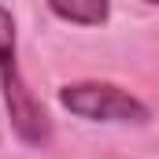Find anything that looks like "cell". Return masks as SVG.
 Listing matches in <instances>:
<instances>
[{
  "mask_svg": "<svg viewBox=\"0 0 159 159\" xmlns=\"http://www.w3.org/2000/svg\"><path fill=\"white\" fill-rule=\"evenodd\" d=\"M0 93H4V107L11 115V129L19 133V141H26L34 148L48 144L52 141V119H48L44 104L30 93V85L22 81L15 19L4 4H0Z\"/></svg>",
  "mask_w": 159,
  "mask_h": 159,
  "instance_id": "6da1fadb",
  "label": "cell"
},
{
  "mask_svg": "<svg viewBox=\"0 0 159 159\" xmlns=\"http://www.w3.org/2000/svg\"><path fill=\"white\" fill-rule=\"evenodd\" d=\"M48 11H52L56 19L78 22V26H100V22H107V15H111V7H107L104 0H52Z\"/></svg>",
  "mask_w": 159,
  "mask_h": 159,
  "instance_id": "3957f363",
  "label": "cell"
},
{
  "mask_svg": "<svg viewBox=\"0 0 159 159\" xmlns=\"http://www.w3.org/2000/svg\"><path fill=\"white\" fill-rule=\"evenodd\" d=\"M59 104L85 122H122V126H144L152 119L148 104L137 100L129 89L115 81H70L59 89Z\"/></svg>",
  "mask_w": 159,
  "mask_h": 159,
  "instance_id": "7a4b0ae2",
  "label": "cell"
}]
</instances>
